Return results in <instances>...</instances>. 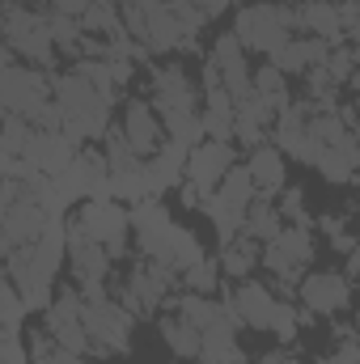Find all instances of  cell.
Wrapping results in <instances>:
<instances>
[{
    "label": "cell",
    "mask_w": 360,
    "mask_h": 364,
    "mask_svg": "<svg viewBox=\"0 0 360 364\" xmlns=\"http://www.w3.org/2000/svg\"><path fill=\"white\" fill-rule=\"evenodd\" d=\"M297 30H301V13L292 4H280V0L246 4L233 17V34L246 43V51H263V55H275L284 43H292Z\"/></svg>",
    "instance_id": "6da1fadb"
},
{
    "label": "cell",
    "mask_w": 360,
    "mask_h": 364,
    "mask_svg": "<svg viewBox=\"0 0 360 364\" xmlns=\"http://www.w3.org/2000/svg\"><path fill=\"white\" fill-rule=\"evenodd\" d=\"M85 326L93 339V356H119L132 348V331H136V314L123 309L102 284H85Z\"/></svg>",
    "instance_id": "7a4b0ae2"
},
{
    "label": "cell",
    "mask_w": 360,
    "mask_h": 364,
    "mask_svg": "<svg viewBox=\"0 0 360 364\" xmlns=\"http://www.w3.org/2000/svg\"><path fill=\"white\" fill-rule=\"evenodd\" d=\"M4 51L17 55L30 68H51L55 64V38H51V17L34 13L30 4H13L4 9Z\"/></svg>",
    "instance_id": "3957f363"
},
{
    "label": "cell",
    "mask_w": 360,
    "mask_h": 364,
    "mask_svg": "<svg viewBox=\"0 0 360 364\" xmlns=\"http://www.w3.org/2000/svg\"><path fill=\"white\" fill-rule=\"evenodd\" d=\"M179 279L182 275L174 272V267H166V263L140 255V263H136V267L127 272V279L115 288V301H119L123 309H132V314H157L166 301H174Z\"/></svg>",
    "instance_id": "277c9868"
},
{
    "label": "cell",
    "mask_w": 360,
    "mask_h": 364,
    "mask_svg": "<svg viewBox=\"0 0 360 364\" xmlns=\"http://www.w3.org/2000/svg\"><path fill=\"white\" fill-rule=\"evenodd\" d=\"M309 259H314V237H309V229H305V225H288L280 237H271L268 246H263V267L280 279V288H275V292H280L284 301H288V296H297V288H301V279H305Z\"/></svg>",
    "instance_id": "5b68a950"
},
{
    "label": "cell",
    "mask_w": 360,
    "mask_h": 364,
    "mask_svg": "<svg viewBox=\"0 0 360 364\" xmlns=\"http://www.w3.org/2000/svg\"><path fill=\"white\" fill-rule=\"evenodd\" d=\"M43 326L47 335L64 348V352H77V356H90L93 352V339H90V326H85V296L81 288H64L51 309L43 314Z\"/></svg>",
    "instance_id": "8992f818"
},
{
    "label": "cell",
    "mask_w": 360,
    "mask_h": 364,
    "mask_svg": "<svg viewBox=\"0 0 360 364\" xmlns=\"http://www.w3.org/2000/svg\"><path fill=\"white\" fill-rule=\"evenodd\" d=\"M77 229H85L93 242H102L115 259L127 255V229H132V212L119 208V199H85L73 216Z\"/></svg>",
    "instance_id": "52a82bcc"
},
{
    "label": "cell",
    "mask_w": 360,
    "mask_h": 364,
    "mask_svg": "<svg viewBox=\"0 0 360 364\" xmlns=\"http://www.w3.org/2000/svg\"><path fill=\"white\" fill-rule=\"evenodd\" d=\"M221 301L233 309V318L242 326H255V331H268L271 335V322H275L284 296L271 292L268 284H259V279H238V284H225V296Z\"/></svg>",
    "instance_id": "ba28073f"
},
{
    "label": "cell",
    "mask_w": 360,
    "mask_h": 364,
    "mask_svg": "<svg viewBox=\"0 0 360 364\" xmlns=\"http://www.w3.org/2000/svg\"><path fill=\"white\" fill-rule=\"evenodd\" d=\"M77 153H81V144H77L64 127H51V132H38V127H34V136H30V144H26L21 157H26L38 174L60 178V174H68V166L77 161Z\"/></svg>",
    "instance_id": "9c48e42d"
},
{
    "label": "cell",
    "mask_w": 360,
    "mask_h": 364,
    "mask_svg": "<svg viewBox=\"0 0 360 364\" xmlns=\"http://www.w3.org/2000/svg\"><path fill=\"white\" fill-rule=\"evenodd\" d=\"M51 225V212L34 199V195H17V199H4V255L17 250V246H30L47 233Z\"/></svg>",
    "instance_id": "30bf717a"
},
{
    "label": "cell",
    "mask_w": 360,
    "mask_h": 364,
    "mask_svg": "<svg viewBox=\"0 0 360 364\" xmlns=\"http://www.w3.org/2000/svg\"><path fill=\"white\" fill-rule=\"evenodd\" d=\"M119 127H123V136H127V144L149 161L162 144H166V127H162V114H157V106L153 102H144V97H127L123 102V114H119Z\"/></svg>",
    "instance_id": "8fae6325"
},
{
    "label": "cell",
    "mask_w": 360,
    "mask_h": 364,
    "mask_svg": "<svg viewBox=\"0 0 360 364\" xmlns=\"http://www.w3.org/2000/svg\"><path fill=\"white\" fill-rule=\"evenodd\" d=\"M297 301L309 314H344L352 305V279L344 272H309L297 288Z\"/></svg>",
    "instance_id": "7c38bea8"
},
{
    "label": "cell",
    "mask_w": 360,
    "mask_h": 364,
    "mask_svg": "<svg viewBox=\"0 0 360 364\" xmlns=\"http://www.w3.org/2000/svg\"><path fill=\"white\" fill-rule=\"evenodd\" d=\"M110 263H115V255H110L102 242H93L85 229H77V225L68 220V272H73V279H77L81 288H85V284H106Z\"/></svg>",
    "instance_id": "4fadbf2b"
},
{
    "label": "cell",
    "mask_w": 360,
    "mask_h": 364,
    "mask_svg": "<svg viewBox=\"0 0 360 364\" xmlns=\"http://www.w3.org/2000/svg\"><path fill=\"white\" fill-rule=\"evenodd\" d=\"M238 166V157H233V144L229 140H203V144H195L191 149V161H186V182H195L203 195H212L225 174Z\"/></svg>",
    "instance_id": "5bb4252c"
},
{
    "label": "cell",
    "mask_w": 360,
    "mask_h": 364,
    "mask_svg": "<svg viewBox=\"0 0 360 364\" xmlns=\"http://www.w3.org/2000/svg\"><path fill=\"white\" fill-rule=\"evenodd\" d=\"M149 81H153V106H157L162 119L182 114V110H199L195 85H191V77H186L182 64H162V68H153Z\"/></svg>",
    "instance_id": "9a60e30c"
},
{
    "label": "cell",
    "mask_w": 360,
    "mask_h": 364,
    "mask_svg": "<svg viewBox=\"0 0 360 364\" xmlns=\"http://www.w3.org/2000/svg\"><path fill=\"white\" fill-rule=\"evenodd\" d=\"M208 60L221 68L225 90L233 93L238 102L255 93V73H250V64H246V43H242L233 30H229L225 38H216V43H212V55H208Z\"/></svg>",
    "instance_id": "2e32d148"
},
{
    "label": "cell",
    "mask_w": 360,
    "mask_h": 364,
    "mask_svg": "<svg viewBox=\"0 0 360 364\" xmlns=\"http://www.w3.org/2000/svg\"><path fill=\"white\" fill-rule=\"evenodd\" d=\"M309 119H314V106L309 102H292L288 110L275 114V132H271V144L288 157H301L305 140H309Z\"/></svg>",
    "instance_id": "e0dca14e"
},
{
    "label": "cell",
    "mask_w": 360,
    "mask_h": 364,
    "mask_svg": "<svg viewBox=\"0 0 360 364\" xmlns=\"http://www.w3.org/2000/svg\"><path fill=\"white\" fill-rule=\"evenodd\" d=\"M246 170H250V178H255V186H259V195H268V199H275V195L288 186V157H284L271 140L250 153Z\"/></svg>",
    "instance_id": "ac0fdd59"
},
{
    "label": "cell",
    "mask_w": 360,
    "mask_h": 364,
    "mask_svg": "<svg viewBox=\"0 0 360 364\" xmlns=\"http://www.w3.org/2000/svg\"><path fill=\"white\" fill-rule=\"evenodd\" d=\"M314 170L322 174L327 182H352L360 170V136H348V140H339V144H327L322 153H318V161H314Z\"/></svg>",
    "instance_id": "d6986e66"
},
{
    "label": "cell",
    "mask_w": 360,
    "mask_h": 364,
    "mask_svg": "<svg viewBox=\"0 0 360 364\" xmlns=\"http://www.w3.org/2000/svg\"><path fill=\"white\" fill-rule=\"evenodd\" d=\"M157 331H162V343H166L179 360H199V352H203V331H199L195 322H186L179 309H174V314H162V318H157Z\"/></svg>",
    "instance_id": "ffe728a7"
},
{
    "label": "cell",
    "mask_w": 360,
    "mask_h": 364,
    "mask_svg": "<svg viewBox=\"0 0 360 364\" xmlns=\"http://www.w3.org/2000/svg\"><path fill=\"white\" fill-rule=\"evenodd\" d=\"M297 13H301V30H305V34L327 38L331 47H344V43H348L344 21H339V4H331V0H305Z\"/></svg>",
    "instance_id": "44dd1931"
},
{
    "label": "cell",
    "mask_w": 360,
    "mask_h": 364,
    "mask_svg": "<svg viewBox=\"0 0 360 364\" xmlns=\"http://www.w3.org/2000/svg\"><path fill=\"white\" fill-rule=\"evenodd\" d=\"M149 51H162V55H170V51H179V47H191L195 38L186 34V26L179 21V13L170 9V4H162V9H149Z\"/></svg>",
    "instance_id": "7402d4cb"
},
{
    "label": "cell",
    "mask_w": 360,
    "mask_h": 364,
    "mask_svg": "<svg viewBox=\"0 0 360 364\" xmlns=\"http://www.w3.org/2000/svg\"><path fill=\"white\" fill-rule=\"evenodd\" d=\"M238 326H242V322L229 318V322L203 331V352H199V360L203 364H246L242 348H238Z\"/></svg>",
    "instance_id": "603a6c76"
},
{
    "label": "cell",
    "mask_w": 360,
    "mask_h": 364,
    "mask_svg": "<svg viewBox=\"0 0 360 364\" xmlns=\"http://www.w3.org/2000/svg\"><path fill=\"white\" fill-rule=\"evenodd\" d=\"M212 199H216V203H225L229 212L246 216V212H250V203L259 199V186H255V178H250V170H246V166H233V170L225 174V182L212 191Z\"/></svg>",
    "instance_id": "cb8c5ba5"
},
{
    "label": "cell",
    "mask_w": 360,
    "mask_h": 364,
    "mask_svg": "<svg viewBox=\"0 0 360 364\" xmlns=\"http://www.w3.org/2000/svg\"><path fill=\"white\" fill-rule=\"evenodd\" d=\"M259 263H263V250H259V242L246 237V233H238L233 242L221 246V272L229 275V279H250V272H255Z\"/></svg>",
    "instance_id": "d4e9b609"
},
{
    "label": "cell",
    "mask_w": 360,
    "mask_h": 364,
    "mask_svg": "<svg viewBox=\"0 0 360 364\" xmlns=\"http://www.w3.org/2000/svg\"><path fill=\"white\" fill-rule=\"evenodd\" d=\"M271 119H275V114H271L255 93H250V97H242V102H238V144H250V149L268 144Z\"/></svg>",
    "instance_id": "484cf974"
},
{
    "label": "cell",
    "mask_w": 360,
    "mask_h": 364,
    "mask_svg": "<svg viewBox=\"0 0 360 364\" xmlns=\"http://www.w3.org/2000/svg\"><path fill=\"white\" fill-rule=\"evenodd\" d=\"M81 26H85V34L102 38V43L127 34V26H123V0H93L90 13L81 17Z\"/></svg>",
    "instance_id": "4316f807"
},
{
    "label": "cell",
    "mask_w": 360,
    "mask_h": 364,
    "mask_svg": "<svg viewBox=\"0 0 360 364\" xmlns=\"http://www.w3.org/2000/svg\"><path fill=\"white\" fill-rule=\"evenodd\" d=\"M288 225H284V216H280V208H275V199H268V195H259L255 203H250V212H246V237H255L259 246H268L271 237H280Z\"/></svg>",
    "instance_id": "83f0119b"
},
{
    "label": "cell",
    "mask_w": 360,
    "mask_h": 364,
    "mask_svg": "<svg viewBox=\"0 0 360 364\" xmlns=\"http://www.w3.org/2000/svg\"><path fill=\"white\" fill-rule=\"evenodd\" d=\"M255 97L268 106L271 114L288 110V106H292V97H288V77H284L275 64H263V68L255 73Z\"/></svg>",
    "instance_id": "f1b7e54d"
},
{
    "label": "cell",
    "mask_w": 360,
    "mask_h": 364,
    "mask_svg": "<svg viewBox=\"0 0 360 364\" xmlns=\"http://www.w3.org/2000/svg\"><path fill=\"white\" fill-rule=\"evenodd\" d=\"M174 272H191L195 263H203V246H199V237L186 229V225H174V233H170V259H166Z\"/></svg>",
    "instance_id": "f546056e"
},
{
    "label": "cell",
    "mask_w": 360,
    "mask_h": 364,
    "mask_svg": "<svg viewBox=\"0 0 360 364\" xmlns=\"http://www.w3.org/2000/svg\"><path fill=\"white\" fill-rule=\"evenodd\" d=\"M221 259H203V263H195L191 272H182V288L186 292H203V296H212L216 288H221Z\"/></svg>",
    "instance_id": "4dcf8cb0"
},
{
    "label": "cell",
    "mask_w": 360,
    "mask_h": 364,
    "mask_svg": "<svg viewBox=\"0 0 360 364\" xmlns=\"http://www.w3.org/2000/svg\"><path fill=\"white\" fill-rule=\"evenodd\" d=\"M30 136H34V123L4 110V157H21L26 144H30Z\"/></svg>",
    "instance_id": "1f68e13d"
},
{
    "label": "cell",
    "mask_w": 360,
    "mask_h": 364,
    "mask_svg": "<svg viewBox=\"0 0 360 364\" xmlns=\"http://www.w3.org/2000/svg\"><path fill=\"white\" fill-rule=\"evenodd\" d=\"M322 364H360V339L356 326H335V348L327 352Z\"/></svg>",
    "instance_id": "d6a6232c"
},
{
    "label": "cell",
    "mask_w": 360,
    "mask_h": 364,
    "mask_svg": "<svg viewBox=\"0 0 360 364\" xmlns=\"http://www.w3.org/2000/svg\"><path fill=\"white\" fill-rule=\"evenodd\" d=\"M0 305H4V331H21V322H26L30 305L21 301V292H17V284H13V279H4V284H0Z\"/></svg>",
    "instance_id": "836d02e7"
},
{
    "label": "cell",
    "mask_w": 360,
    "mask_h": 364,
    "mask_svg": "<svg viewBox=\"0 0 360 364\" xmlns=\"http://www.w3.org/2000/svg\"><path fill=\"white\" fill-rule=\"evenodd\" d=\"M331 77H335V85L344 90L348 81H352V73L360 68V60H356V47H331V55H327V64H322Z\"/></svg>",
    "instance_id": "e575fe53"
},
{
    "label": "cell",
    "mask_w": 360,
    "mask_h": 364,
    "mask_svg": "<svg viewBox=\"0 0 360 364\" xmlns=\"http://www.w3.org/2000/svg\"><path fill=\"white\" fill-rule=\"evenodd\" d=\"M275 208H280L284 225H305V229H309V212H305V191H301V186H284Z\"/></svg>",
    "instance_id": "d590c367"
},
{
    "label": "cell",
    "mask_w": 360,
    "mask_h": 364,
    "mask_svg": "<svg viewBox=\"0 0 360 364\" xmlns=\"http://www.w3.org/2000/svg\"><path fill=\"white\" fill-rule=\"evenodd\" d=\"M47 4H51V13H64V17H77V21H81V17L90 13L93 0H47Z\"/></svg>",
    "instance_id": "8d00e7d4"
},
{
    "label": "cell",
    "mask_w": 360,
    "mask_h": 364,
    "mask_svg": "<svg viewBox=\"0 0 360 364\" xmlns=\"http://www.w3.org/2000/svg\"><path fill=\"white\" fill-rule=\"evenodd\" d=\"M195 4L203 9V17H216V13H225V9H229L233 0H195Z\"/></svg>",
    "instance_id": "74e56055"
},
{
    "label": "cell",
    "mask_w": 360,
    "mask_h": 364,
    "mask_svg": "<svg viewBox=\"0 0 360 364\" xmlns=\"http://www.w3.org/2000/svg\"><path fill=\"white\" fill-rule=\"evenodd\" d=\"M259 364H301V360H297V356H288V352H263Z\"/></svg>",
    "instance_id": "f35d334b"
},
{
    "label": "cell",
    "mask_w": 360,
    "mask_h": 364,
    "mask_svg": "<svg viewBox=\"0 0 360 364\" xmlns=\"http://www.w3.org/2000/svg\"><path fill=\"white\" fill-rule=\"evenodd\" d=\"M348 85H352V90H356V97H360V68L352 73V81H348Z\"/></svg>",
    "instance_id": "ab89813d"
},
{
    "label": "cell",
    "mask_w": 360,
    "mask_h": 364,
    "mask_svg": "<svg viewBox=\"0 0 360 364\" xmlns=\"http://www.w3.org/2000/svg\"><path fill=\"white\" fill-rule=\"evenodd\" d=\"M280 4H297V9H301V4H305V0H280Z\"/></svg>",
    "instance_id": "60d3db41"
},
{
    "label": "cell",
    "mask_w": 360,
    "mask_h": 364,
    "mask_svg": "<svg viewBox=\"0 0 360 364\" xmlns=\"http://www.w3.org/2000/svg\"><path fill=\"white\" fill-rule=\"evenodd\" d=\"M352 110H356V119H360V97H356V106H352Z\"/></svg>",
    "instance_id": "b9f144b4"
},
{
    "label": "cell",
    "mask_w": 360,
    "mask_h": 364,
    "mask_svg": "<svg viewBox=\"0 0 360 364\" xmlns=\"http://www.w3.org/2000/svg\"><path fill=\"white\" fill-rule=\"evenodd\" d=\"M356 339H360V318H356Z\"/></svg>",
    "instance_id": "7bdbcfd3"
}]
</instances>
